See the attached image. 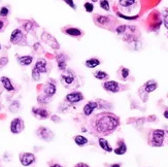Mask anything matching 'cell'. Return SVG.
Listing matches in <instances>:
<instances>
[{
	"label": "cell",
	"instance_id": "obj_27",
	"mask_svg": "<svg viewBox=\"0 0 168 167\" xmlns=\"http://www.w3.org/2000/svg\"><path fill=\"white\" fill-rule=\"evenodd\" d=\"M134 3H135V0H120V4L122 6H124V7L131 6Z\"/></svg>",
	"mask_w": 168,
	"mask_h": 167
},
{
	"label": "cell",
	"instance_id": "obj_39",
	"mask_svg": "<svg viewBox=\"0 0 168 167\" xmlns=\"http://www.w3.org/2000/svg\"><path fill=\"white\" fill-rule=\"evenodd\" d=\"M163 115H164V117L166 118V119L168 120V110H165V111H164V113H163Z\"/></svg>",
	"mask_w": 168,
	"mask_h": 167
},
{
	"label": "cell",
	"instance_id": "obj_16",
	"mask_svg": "<svg viewBox=\"0 0 168 167\" xmlns=\"http://www.w3.org/2000/svg\"><path fill=\"white\" fill-rule=\"evenodd\" d=\"M158 88V84L156 81H149V82H146V85L143 86V89H144V91H146V93H152V92H154L155 91L156 89Z\"/></svg>",
	"mask_w": 168,
	"mask_h": 167
},
{
	"label": "cell",
	"instance_id": "obj_43",
	"mask_svg": "<svg viewBox=\"0 0 168 167\" xmlns=\"http://www.w3.org/2000/svg\"><path fill=\"white\" fill-rule=\"evenodd\" d=\"M92 1H93V2H96V1H97V0H92Z\"/></svg>",
	"mask_w": 168,
	"mask_h": 167
},
{
	"label": "cell",
	"instance_id": "obj_37",
	"mask_svg": "<svg viewBox=\"0 0 168 167\" xmlns=\"http://www.w3.org/2000/svg\"><path fill=\"white\" fill-rule=\"evenodd\" d=\"M75 167H89V165L86 163H78L75 165Z\"/></svg>",
	"mask_w": 168,
	"mask_h": 167
},
{
	"label": "cell",
	"instance_id": "obj_28",
	"mask_svg": "<svg viewBox=\"0 0 168 167\" xmlns=\"http://www.w3.org/2000/svg\"><path fill=\"white\" fill-rule=\"evenodd\" d=\"M130 74V71L128 68H125V67H123L122 69H121V75H122V78L123 80H126V78L129 76Z\"/></svg>",
	"mask_w": 168,
	"mask_h": 167
},
{
	"label": "cell",
	"instance_id": "obj_32",
	"mask_svg": "<svg viewBox=\"0 0 168 167\" xmlns=\"http://www.w3.org/2000/svg\"><path fill=\"white\" fill-rule=\"evenodd\" d=\"M84 6H85V9H86V11H87V13H92L93 9H94V5H93L91 2H86Z\"/></svg>",
	"mask_w": 168,
	"mask_h": 167
},
{
	"label": "cell",
	"instance_id": "obj_40",
	"mask_svg": "<svg viewBox=\"0 0 168 167\" xmlns=\"http://www.w3.org/2000/svg\"><path fill=\"white\" fill-rule=\"evenodd\" d=\"M51 167H62V166L60 165V164H53V165L51 166Z\"/></svg>",
	"mask_w": 168,
	"mask_h": 167
},
{
	"label": "cell",
	"instance_id": "obj_18",
	"mask_svg": "<svg viewBox=\"0 0 168 167\" xmlns=\"http://www.w3.org/2000/svg\"><path fill=\"white\" fill-rule=\"evenodd\" d=\"M98 142H99L100 148H101L102 150L105 151V152H107V153L113 152V148L109 145L108 141H107L106 139H104L103 137H99V139H98Z\"/></svg>",
	"mask_w": 168,
	"mask_h": 167
},
{
	"label": "cell",
	"instance_id": "obj_23",
	"mask_svg": "<svg viewBox=\"0 0 168 167\" xmlns=\"http://www.w3.org/2000/svg\"><path fill=\"white\" fill-rule=\"evenodd\" d=\"M73 139H74V142L78 145H80V147H83V145L88 143V139L83 135H76V136H74Z\"/></svg>",
	"mask_w": 168,
	"mask_h": 167
},
{
	"label": "cell",
	"instance_id": "obj_45",
	"mask_svg": "<svg viewBox=\"0 0 168 167\" xmlns=\"http://www.w3.org/2000/svg\"><path fill=\"white\" fill-rule=\"evenodd\" d=\"M0 50H1V45H0Z\"/></svg>",
	"mask_w": 168,
	"mask_h": 167
},
{
	"label": "cell",
	"instance_id": "obj_22",
	"mask_svg": "<svg viewBox=\"0 0 168 167\" xmlns=\"http://www.w3.org/2000/svg\"><path fill=\"white\" fill-rule=\"evenodd\" d=\"M100 64V61L96 58H91V59H88L87 61L85 62V65L88 67V68H95L98 65Z\"/></svg>",
	"mask_w": 168,
	"mask_h": 167
},
{
	"label": "cell",
	"instance_id": "obj_11",
	"mask_svg": "<svg viewBox=\"0 0 168 167\" xmlns=\"http://www.w3.org/2000/svg\"><path fill=\"white\" fill-rule=\"evenodd\" d=\"M20 161L23 166H29L35 161V156L31 153H24L20 156Z\"/></svg>",
	"mask_w": 168,
	"mask_h": 167
},
{
	"label": "cell",
	"instance_id": "obj_36",
	"mask_svg": "<svg viewBox=\"0 0 168 167\" xmlns=\"http://www.w3.org/2000/svg\"><path fill=\"white\" fill-rule=\"evenodd\" d=\"M51 119H52L53 122H56V123L61 122V120H60V118H58V116H52V117H51Z\"/></svg>",
	"mask_w": 168,
	"mask_h": 167
},
{
	"label": "cell",
	"instance_id": "obj_25",
	"mask_svg": "<svg viewBox=\"0 0 168 167\" xmlns=\"http://www.w3.org/2000/svg\"><path fill=\"white\" fill-rule=\"evenodd\" d=\"M19 108H20V102L19 101H13V103L9 105V110L11 111V113H17L19 110Z\"/></svg>",
	"mask_w": 168,
	"mask_h": 167
},
{
	"label": "cell",
	"instance_id": "obj_44",
	"mask_svg": "<svg viewBox=\"0 0 168 167\" xmlns=\"http://www.w3.org/2000/svg\"><path fill=\"white\" fill-rule=\"evenodd\" d=\"M0 110H1V103H0Z\"/></svg>",
	"mask_w": 168,
	"mask_h": 167
},
{
	"label": "cell",
	"instance_id": "obj_9",
	"mask_svg": "<svg viewBox=\"0 0 168 167\" xmlns=\"http://www.w3.org/2000/svg\"><path fill=\"white\" fill-rule=\"evenodd\" d=\"M65 100L69 103H78V102L84 100V95L81 92H71L66 95Z\"/></svg>",
	"mask_w": 168,
	"mask_h": 167
},
{
	"label": "cell",
	"instance_id": "obj_13",
	"mask_svg": "<svg viewBox=\"0 0 168 167\" xmlns=\"http://www.w3.org/2000/svg\"><path fill=\"white\" fill-rule=\"evenodd\" d=\"M32 113L35 116L37 119L40 120H44L49 118V111L41 107H33L32 108Z\"/></svg>",
	"mask_w": 168,
	"mask_h": 167
},
{
	"label": "cell",
	"instance_id": "obj_7",
	"mask_svg": "<svg viewBox=\"0 0 168 167\" xmlns=\"http://www.w3.org/2000/svg\"><path fill=\"white\" fill-rule=\"evenodd\" d=\"M37 136L46 141H51L54 138V133L49 128L40 127V128H38V130H37Z\"/></svg>",
	"mask_w": 168,
	"mask_h": 167
},
{
	"label": "cell",
	"instance_id": "obj_20",
	"mask_svg": "<svg viewBox=\"0 0 168 167\" xmlns=\"http://www.w3.org/2000/svg\"><path fill=\"white\" fill-rule=\"evenodd\" d=\"M18 61H19V63L21 65H23V66H28V65H30L32 63L33 57H32V56H21V57L18 58Z\"/></svg>",
	"mask_w": 168,
	"mask_h": 167
},
{
	"label": "cell",
	"instance_id": "obj_30",
	"mask_svg": "<svg viewBox=\"0 0 168 167\" xmlns=\"http://www.w3.org/2000/svg\"><path fill=\"white\" fill-rule=\"evenodd\" d=\"M100 7L104 10H109V3L107 0H100Z\"/></svg>",
	"mask_w": 168,
	"mask_h": 167
},
{
	"label": "cell",
	"instance_id": "obj_5",
	"mask_svg": "<svg viewBox=\"0 0 168 167\" xmlns=\"http://www.w3.org/2000/svg\"><path fill=\"white\" fill-rule=\"evenodd\" d=\"M9 40L13 45H24V42H26V36L21 29H15L11 32Z\"/></svg>",
	"mask_w": 168,
	"mask_h": 167
},
{
	"label": "cell",
	"instance_id": "obj_42",
	"mask_svg": "<svg viewBox=\"0 0 168 167\" xmlns=\"http://www.w3.org/2000/svg\"><path fill=\"white\" fill-rule=\"evenodd\" d=\"M165 26H166V28L168 29V22H167V21H165Z\"/></svg>",
	"mask_w": 168,
	"mask_h": 167
},
{
	"label": "cell",
	"instance_id": "obj_3",
	"mask_svg": "<svg viewBox=\"0 0 168 167\" xmlns=\"http://www.w3.org/2000/svg\"><path fill=\"white\" fill-rule=\"evenodd\" d=\"M165 137V131L161 129H155L152 130L151 133L149 134V143L152 147H162L163 141Z\"/></svg>",
	"mask_w": 168,
	"mask_h": 167
},
{
	"label": "cell",
	"instance_id": "obj_15",
	"mask_svg": "<svg viewBox=\"0 0 168 167\" xmlns=\"http://www.w3.org/2000/svg\"><path fill=\"white\" fill-rule=\"evenodd\" d=\"M0 82H1L2 86H3V88L6 91L11 92L15 90V87H13V85L11 84V81L9 80L8 78H6V76H2V78H0Z\"/></svg>",
	"mask_w": 168,
	"mask_h": 167
},
{
	"label": "cell",
	"instance_id": "obj_29",
	"mask_svg": "<svg viewBox=\"0 0 168 167\" xmlns=\"http://www.w3.org/2000/svg\"><path fill=\"white\" fill-rule=\"evenodd\" d=\"M9 13V9L7 7H5V6H3V7L0 8V17L2 18H6L8 16Z\"/></svg>",
	"mask_w": 168,
	"mask_h": 167
},
{
	"label": "cell",
	"instance_id": "obj_17",
	"mask_svg": "<svg viewBox=\"0 0 168 167\" xmlns=\"http://www.w3.org/2000/svg\"><path fill=\"white\" fill-rule=\"evenodd\" d=\"M64 32L67 34V35L69 36H73V37H76V36H81V30L78 29V28H74V27H68L66 28V29H64Z\"/></svg>",
	"mask_w": 168,
	"mask_h": 167
},
{
	"label": "cell",
	"instance_id": "obj_19",
	"mask_svg": "<svg viewBox=\"0 0 168 167\" xmlns=\"http://www.w3.org/2000/svg\"><path fill=\"white\" fill-rule=\"evenodd\" d=\"M57 63H58V67H59L60 70H65L67 67V64H66V58H65V56L63 54H60L58 55L57 57Z\"/></svg>",
	"mask_w": 168,
	"mask_h": 167
},
{
	"label": "cell",
	"instance_id": "obj_4",
	"mask_svg": "<svg viewBox=\"0 0 168 167\" xmlns=\"http://www.w3.org/2000/svg\"><path fill=\"white\" fill-rule=\"evenodd\" d=\"M48 68H46V61L44 59H38L35 63V66L32 69V78L33 81L38 82L40 80V74L46 73Z\"/></svg>",
	"mask_w": 168,
	"mask_h": 167
},
{
	"label": "cell",
	"instance_id": "obj_35",
	"mask_svg": "<svg viewBox=\"0 0 168 167\" xmlns=\"http://www.w3.org/2000/svg\"><path fill=\"white\" fill-rule=\"evenodd\" d=\"M63 1H64L66 4H68V5L70 6V7L73 8V9H75V8H76V6H75V4H74L73 0H63Z\"/></svg>",
	"mask_w": 168,
	"mask_h": 167
},
{
	"label": "cell",
	"instance_id": "obj_33",
	"mask_svg": "<svg viewBox=\"0 0 168 167\" xmlns=\"http://www.w3.org/2000/svg\"><path fill=\"white\" fill-rule=\"evenodd\" d=\"M8 63V59L6 57H2L0 58V69L2 68V67H4L6 64Z\"/></svg>",
	"mask_w": 168,
	"mask_h": 167
},
{
	"label": "cell",
	"instance_id": "obj_2",
	"mask_svg": "<svg viewBox=\"0 0 168 167\" xmlns=\"http://www.w3.org/2000/svg\"><path fill=\"white\" fill-rule=\"evenodd\" d=\"M61 84L67 89H73V88L78 87V80L76 74L74 73L73 70L70 69H65L60 76Z\"/></svg>",
	"mask_w": 168,
	"mask_h": 167
},
{
	"label": "cell",
	"instance_id": "obj_21",
	"mask_svg": "<svg viewBox=\"0 0 168 167\" xmlns=\"http://www.w3.org/2000/svg\"><path fill=\"white\" fill-rule=\"evenodd\" d=\"M113 152H115L116 155H124L127 152V145H125L124 141H119V147L116 148Z\"/></svg>",
	"mask_w": 168,
	"mask_h": 167
},
{
	"label": "cell",
	"instance_id": "obj_10",
	"mask_svg": "<svg viewBox=\"0 0 168 167\" xmlns=\"http://www.w3.org/2000/svg\"><path fill=\"white\" fill-rule=\"evenodd\" d=\"M102 87L104 88V90L111 93H118L120 91V84L118 82H115V81H108V82H105L102 84Z\"/></svg>",
	"mask_w": 168,
	"mask_h": 167
},
{
	"label": "cell",
	"instance_id": "obj_6",
	"mask_svg": "<svg viewBox=\"0 0 168 167\" xmlns=\"http://www.w3.org/2000/svg\"><path fill=\"white\" fill-rule=\"evenodd\" d=\"M25 125H24V121L20 118H16L11 121L10 123V131L11 133L13 134H19L24 130Z\"/></svg>",
	"mask_w": 168,
	"mask_h": 167
},
{
	"label": "cell",
	"instance_id": "obj_38",
	"mask_svg": "<svg viewBox=\"0 0 168 167\" xmlns=\"http://www.w3.org/2000/svg\"><path fill=\"white\" fill-rule=\"evenodd\" d=\"M4 28V22L2 20H0V31H2Z\"/></svg>",
	"mask_w": 168,
	"mask_h": 167
},
{
	"label": "cell",
	"instance_id": "obj_12",
	"mask_svg": "<svg viewBox=\"0 0 168 167\" xmlns=\"http://www.w3.org/2000/svg\"><path fill=\"white\" fill-rule=\"evenodd\" d=\"M56 91H57V87L54 83L49 82L43 86V95L48 98L53 97L56 94Z\"/></svg>",
	"mask_w": 168,
	"mask_h": 167
},
{
	"label": "cell",
	"instance_id": "obj_41",
	"mask_svg": "<svg viewBox=\"0 0 168 167\" xmlns=\"http://www.w3.org/2000/svg\"><path fill=\"white\" fill-rule=\"evenodd\" d=\"M111 167H121V165H120V164H113Z\"/></svg>",
	"mask_w": 168,
	"mask_h": 167
},
{
	"label": "cell",
	"instance_id": "obj_24",
	"mask_svg": "<svg viewBox=\"0 0 168 167\" xmlns=\"http://www.w3.org/2000/svg\"><path fill=\"white\" fill-rule=\"evenodd\" d=\"M94 76L97 78V80H106V78H108V74L102 70H99L94 73Z\"/></svg>",
	"mask_w": 168,
	"mask_h": 167
},
{
	"label": "cell",
	"instance_id": "obj_26",
	"mask_svg": "<svg viewBox=\"0 0 168 167\" xmlns=\"http://www.w3.org/2000/svg\"><path fill=\"white\" fill-rule=\"evenodd\" d=\"M95 18H96L97 22L99 23V24H101V25H104V24H106V23L108 22V18L104 17V16H96Z\"/></svg>",
	"mask_w": 168,
	"mask_h": 167
},
{
	"label": "cell",
	"instance_id": "obj_46",
	"mask_svg": "<svg viewBox=\"0 0 168 167\" xmlns=\"http://www.w3.org/2000/svg\"><path fill=\"white\" fill-rule=\"evenodd\" d=\"M0 1H1V0H0Z\"/></svg>",
	"mask_w": 168,
	"mask_h": 167
},
{
	"label": "cell",
	"instance_id": "obj_8",
	"mask_svg": "<svg viewBox=\"0 0 168 167\" xmlns=\"http://www.w3.org/2000/svg\"><path fill=\"white\" fill-rule=\"evenodd\" d=\"M41 38H43V41H46V43H48L49 45H51L53 48H56V50H58V48H60L59 43H58L57 39L55 38L54 36L51 35L50 33H48V32H43V35H41Z\"/></svg>",
	"mask_w": 168,
	"mask_h": 167
},
{
	"label": "cell",
	"instance_id": "obj_31",
	"mask_svg": "<svg viewBox=\"0 0 168 167\" xmlns=\"http://www.w3.org/2000/svg\"><path fill=\"white\" fill-rule=\"evenodd\" d=\"M23 28H24L25 30H26L27 32H29V31H31V30H33V23L32 22H30V21H28V22H26L24 24V26H23Z\"/></svg>",
	"mask_w": 168,
	"mask_h": 167
},
{
	"label": "cell",
	"instance_id": "obj_14",
	"mask_svg": "<svg viewBox=\"0 0 168 167\" xmlns=\"http://www.w3.org/2000/svg\"><path fill=\"white\" fill-rule=\"evenodd\" d=\"M98 107V103L96 101H90L88 102L87 104H86L85 106H84V113H85V116H89L92 115V113L94 111L96 108Z\"/></svg>",
	"mask_w": 168,
	"mask_h": 167
},
{
	"label": "cell",
	"instance_id": "obj_34",
	"mask_svg": "<svg viewBox=\"0 0 168 167\" xmlns=\"http://www.w3.org/2000/svg\"><path fill=\"white\" fill-rule=\"evenodd\" d=\"M126 27L125 25H121V26H119L118 28H116V32H118V34H123L125 32L126 30Z\"/></svg>",
	"mask_w": 168,
	"mask_h": 167
},
{
	"label": "cell",
	"instance_id": "obj_1",
	"mask_svg": "<svg viewBox=\"0 0 168 167\" xmlns=\"http://www.w3.org/2000/svg\"><path fill=\"white\" fill-rule=\"evenodd\" d=\"M120 125V119L116 115L108 111L97 113L89 122L90 131L98 137L107 136L115 132Z\"/></svg>",
	"mask_w": 168,
	"mask_h": 167
}]
</instances>
